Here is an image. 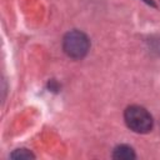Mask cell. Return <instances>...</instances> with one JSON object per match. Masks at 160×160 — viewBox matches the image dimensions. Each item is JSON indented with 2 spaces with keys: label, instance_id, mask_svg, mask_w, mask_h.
Instances as JSON below:
<instances>
[{
  "label": "cell",
  "instance_id": "1",
  "mask_svg": "<svg viewBox=\"0 0 160 160\" xmlns=\"http://www.w3.org/2000/svg\"><path fill=\"white\" fill-rule=\"evenodd\" d=\"M126 126L138 134H146L152 129L154 120L151 114L140 105H130L124 111Z\"/></svg>",
  "mask_w": 160,
  "mask_h": 160
},
{
  "label": "cell",
  "instance_id": "2",
  "mask_svg": "<svg viewBox=\"0 0 160 160\" xmlns=\"http://www.w3.org/2000/svg\"><path fill=\"white\" fill-rule=\"evenodd\" d=\"M90 49V40L82 31L71 30L62 39V50L71 59H82Z\"/></svg>",
  "mask_w": 160,
  "mask_h": 160
},
{
  "label": "cell",
  "instance_id": "3",
  "mask_svg": "<svg viewBox=\"0 0 160 160\" xmlns=\"http://www.w3.org/2000/svg\"><path fill=\"white\" fill-rule=\"evenodd\" d=\"M112 158L119 160H130L135 158L134 149L129 145H118L112 151Z\"/></svg>",
  "mask_w": 160,
  "mask_h": 160
},
{
  "label": "cell",
  "instance_id": "4",
  "mask_svg": "<svg viewBox=\"0 0 160 160\" xmlns=\"http://www.w3.org/2000/svg\"><path fill=\"white\" fill-rule=\"evenodd\" d=\"M10 158L11 159H32L35 156L28 149H18V150H15L14 152L10 154Z\"/></svg>",
  "mask_w": 160,
  "mask_h": 160
}]
</instances>
